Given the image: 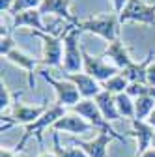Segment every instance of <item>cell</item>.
<instances>
[{
	"mask_svg": "<svg viewBox=\"0 0 155 157\" xmlns=\"http://www.w3.org/2000/svg\"><path fill=\"white\" fill-rule=\"evenodd\" d=\"M75 26L81 32H90L105 39L107 43H112L120 37V17L118 13H107V15H95L88 19H77Z\"/></svg>",
	"mask_w": 155,
	"mask_h": 157,
	"instance_id": "cell-1",
	"label": "cell"
},
{
	"mask_svg": "<svg viewBox=\"0 0 155 157\" xmlns=\"http://www.w3.org/2000/svg\"><path fill=\"white\" fill-rule=\"evenodd\" d=\"M66 112H67V110H66L64 107L56 105V103L49 105V109L45 110V114L40 118V120H36L34 124H30V125H26V127H25V133H23V136H21V140H19V144H17L15 151H23V150H25V146H26V142L32 139V136H36L37 144L43 146V131H45L47 127H51V129H52V125H54L58 120H60V118H62Z\"/></svg>",
	"mask_w": 155,
	"mask_h": 157,
	"instance_id": "cell-2",
	"label": "cell"
},
{
	"mask_svg": "<svg viewBox=\"0 0 155 157\" xmlns=\"http://www.w3.org/2000/svg\"><path fill=\"white\" fill-rule=\"evenodd\" d=\"M67 25L64 26V30H60L58 36H52L51 32H37V30H30V36L40 37L41 41V64L43 66H51V67H60L64 64V34H66Z\"/></svg>",
	"mask_w": 155,
	"mask_h": 157,
	"instance_id": "cell-3",
	"label": "cell"
},
{
	"mask_svg": "<svg viewBox=\"0 0 155 157\" xmlns=\"http://www.w3.org/2000/svg\"><path fill=\"white\" fill-rule=\"evenodd\" d=\"M81 30L75 25H67L64 34V64L62 71L66 73H81L82 71V45L79 43Z\"/></svg>",
	"mask_w": 155,
	"mask_h": 157,
	"instance_id": "cell-4",
	"label": "cell"
},
{
	"mask_svg": "<svg viewBox=\"0 0 155 157\" xmlns=\"http://www.w3.org/2000/svg\"><path fill=\"white\" fill-rule=\"evenodd\" d=\"M40 75L45 78V82L47 84H51L52 86V90H54V95H56V105H60V107H64V109H73L77 103H79L81 99H82V95H81V92L77 90V86L73 84V82H69L67 78H54L49 71H40Z\"/></svg>",
	"mask_w": 155,
	"mask_h": 157,
	"instance_id": "cell-5",
	"label": "cell"
},
{
	"mask_svg": "<svg viewBox=\"0 0 155 157\" xmlns=\"http://www.w3.org/2000/svg\"><path fill=\"white\" fill-rule=\"evenodd\" d=\"M75 114H79V116H82L84 120L88 122V124H92L97 131H108L116 140H125V136L123 135H120V133H116L112 127H110V124L103 118V114H101V110H99V107H97V103H95L93 99H81L79 103H77L73 109H71Z\"/></svg>",
	"mask_w": 155,
	"mask_h": 157,
	"instance_id": "cell-6",
	"label": "cell"
},
{
	"mask_svg": "<svg viewBox=\"0 0 155 157\" xmlns=\"http://www.w3.org/2000/svg\"><path fill=\"white\" fill-rule=\"evenodd\" d=\"M118 17H120V25L138 23L146 26H155V2L148 4L146 0H129Z\"/></svg>",
	"mask_w": 155,
	"mask_h": 157,
	"instance_id": "cell-7",
	"label": "cell"
},
{
	"mask_svg": "<svg viewBox=\"0 0 155 157\" xmlns=\"http://www.w3.org/2000/svg\"><path fill=\"white\" fill-rule=\"evenodd\" d=\"M103 58H105L103 54H99V56H92V54L82 47V64H84V66H82V71L88 73L90 77H93L99 84L120 73V69L116 67L114 64H107Z\"/></svg>",
	"mask_w": 155,
	"mask_h": 157,
	"instance_id": "cell-8",
	"label": "cell"
},
{
	"mask_svg": "<svg viewBox=\"0 0 155 157\" xmlns=\"http://www.w3.org/2000/svg\"><path fill=\"white\" fill-rule=\"evenodd\" d=\"M52 131H56V133H69V135L75 136V135H86L90 131H95V127L92 124H88L82 116H79L73 110H69L52 125Z\"/></svg>",
	"mask_w": 155,
	"mask_h": 157,
	"instance_id": "cell-9",
	"label": "cell"
},
{
	"mask_svg": "<svg viewBox=\"0 0 155 157\" xmlns=\"http://www.w3.org/2000/svg\"><path fill=\"white\" fill-rule=\"evenodd\" d=\"M112 139L114 136L108 131H97V135H95L93 139H90V140L73 139V146H79L81 150H84V153L88 157H107Z\"/></svg>",
	"mask_w": 155,
	"mask_h": 157,
	"instance_id": "cell-10",
	"label": "cell"
},
{
	"mask_svg": "<svg viewBox=\"0 0 155 157\" xmlns=\"http://www.w3.org/2000/svg\"><path fill=\"white\" fill-rule=\"evenodd\" d=\"M62 75H64V78H67L69 82H73L77 86V90H79L81 95H82V99H93V97L103 90L101 84L84 71H81V73H66V71H62Z\"/></svg>",
	"mask_w": 155,
	"mask_h": 157,
	"instance_id": "cell-11",
	"label": "cell"
},
{
	"mask_svg": "<svg viewBox=\"0 0 155 157\" xmlns=\"http://www.w3.org/2000/svg\"><path fill=\"white\" fill-rule=\"evenodd\" d=\"M153 133L155 129L144 122V120H137L133 118L131 120V131H129V136H133L137 140V157L142 155L144 151H148L151 148V140H153Z\"/></svg>",
	"mask_w": 155,
	"mask_h": 157,
	"instance_id": "cell-12",
	"label": "cell"
},
{
	"mask_svg": "<svg viewBox=\"0 0 155 157\" xmlns=\"http://www.w3.org/2000/svg\"><path fill=\"white\" fill-rule=\"evenodd\" d=\"M49 109L47 103L43 105H36V107H30V105H25V103H13L11 107V118L17 122V124H21V125H30L34 124L36 120H40V118L45 114V110Z\"/></svg>",
	"mask_w": 155,
	"mask_h": 157,
	"instance_id": "cell-13",
	"label": "cell"
},
{
	"mask_svg": "<svg viewBox=\"0 0 155 157\" xmlns=\"http://www.w3.org/2000/svg\"><path fill=\"white\" fill-rule=\"evenodd\" d=\"M6 60L11 62V64H15L17 67H21V69L26 73V77H28V86L34 88V73H36V67L41 64V60H37V58H34V56L23 52L19 47H15V49L6 56Z\"/></svg>",
	"mask_w": 155,
	"mask_h": 157,
	"instance_id": "cell-14",
	"label": "cell"
},
{
	"mask_svg": "<svg viewBox=\"0 0 155 157\" xmlns=\"http://www.w3.org/2000/svg\"><path fill=\"white\" fill-rule=\"evenodd\" d=\"M103 56H108V60L118 67L120 71H123L125 67H129L134 62L133 58H131V54H129L127 45L122 41L120 37L116 39V41H112V43H107V49L103 51Z\"/></svg>",
	"mask_w": 155,
	"mask_h": 157,
	"instance_id": "cell-15",
	"label": "cell"
},
{
	"mask_svg": "<svg viewBox=\"0 0 155 157\" xmlns=\"http://www.w3.org/2000/svg\"><path fill=\"white\" fill-rule=\"evenodd\" d=\"M73 0H41V6L40 11L41 15H56V17H62L67 25H75L77 17L69 11Z\"/></svg>",
	"mask_w": 155,
	"mask_h": 157,
	"instance_id": "cell-16",
	"label": "cell"
},
{
	"mask_svg": "<svg viewBox=\"0 0 155 157\" xmlns=\"http://www.w3.org/2000/svg\"><path fill=\"white\" fill-rule=\"evenodd\" d=\"M93 101L97 103V107H99V110H101L103 118H105L108 124L118 122L120 118H122V116H120V112H118V107H116V95H112L110 92L101 90L97 95L93 97Z\"/></svg>",
	"mask_w": 155,
	"mask_h": 157,
	"instance_id": "cell-17",
	"label": "cell"
},
{
	"mask_svg": "<svg viewBox=\"0 0 155 157\" xmlns=\"http://www.w3.org/2000/svg\"><path fill=\"white\" fill-rule=\"evenodd\" d=\"M32 28V30H37V32H49V28L43 25V19H41V11L40 10H30V11H23L19 15H13V26L11 30L15 28Z\"/></svg>",
	"mask_w": 155,
	"mask_h": 157,
	"instance_id": "cell-18",
	"label": "cell"
},
{
	"mask_svg": "<svg viewBox=\"0 0 155 157\" xmlns=\"http://www.w3.org/2000/svg\"><path fill=\"white\" fill-rule=\"evenodd\" d=\"M151 62H153V52L149 51L142 62H133L129 67H125V69L122 71V75L127 78L129 82H142V84H148V82H146V77H148V67H149Z\"/></svg>",
	"mask_w": 155,
	"mask_h": 157,
	"instance_id": "cell-19",
	"label": "cell"
},
{
	"mask_svg": "<svg viewBox=\"0 0 155 157\" xmlns=\"http://www.w3.org/2000/svg\"><path fill=\"white\" fill-rule=\"evenodd\" d=\"M155 109V95H140L134 99V118L137 120H148Z\"/></svg>",
	"mask_w": 155,
	"mask_h": 157,
	"instance_id": "cell-20",
	"label": "cell"
},
{
	"mask_svg": "<svg viewBox=\"0 0 155 157\" xmlns=\"http://www.w3.org/2000/svg\"><path fill=\"white\" fill-rule=\"evenodd\" d=\"M52 151L56 153V157H88L84 153V150H81L79 146H62L60 144V135L56 131L52 133Z\"/></svg>",
	"mask_w": 155,
	"mask_h": 157,
	"instance_id": "cell-21",
	"label": "cell"
},
{
	"mask_svg": "<svg viewBox=\"0 0 155 157\" xmlns=\"http://www.w3.org/2000/svg\"><path fill=\"white\" fill-rule=\"evenodd\" d=\"M116 107H118V112H120L122 118H125L129 122L134 118V99L127 92L116 95Z\"/></svg>",
	"mask_w": 155,
	"mask_h": 157,
	"instance_id": "cell-22",
	"label": "cell"
},
{
	"mask_svg": "<svg viewBox=\"0 0 155 157\" xmlns=\"http://www.w3.org/2000/svg\"><path fill=\"white\" fill-rule=\"evenodd\" d=\"M127 86H129V81L122 75V71H120L118 75H114L112 78H108V81L101 82V88H103V90H107V92H110L112 95L123 94V92L127 90Z\"/></svg>",
	"mask_w": 155,
	"mask_h": 157,
	"instance_id": "cell-23",
	"label": "cell"
},
{
	"mask_svg": "<svg viewBox=\"0 0 155 157\" xmlns=\"http://www.w3.org/2000/svg\"><path fill=\"white\" fill-rule=\"evenodd\" d=\"M41 0H13V6L9 10V15H19L23 11H30V10H40Z\"/></svg>",
	"mask_w": 155,
	"mask_h": 157,
	"instance_id": "cell-24",
	"label": "cell"
},
{
	"mask_svg": "<svg viewBox=\"0 0 155 157\" xmlns=\"http://www.w3.org/2000/svg\"><path fill=\"white\" fill-rule=\"evenodd\" d=\"M13 107V99H11V92L8 88V84L4 82V78H2V82H0V110H2V114L6 110H9Z\"/></svg>",
	"mask_w": 155,
	"mask_h": 157,
	"instance_id": "cell-25",
	"label": "cell"
},
{
	"mask_svg": "<svg viewBox=\"0 0 155 157\" xmlns=\"http://www.w3.org/2000/svg\"><path fill=\"white\" fill-rule=\"evenodd\" d=\"M17 45H15V39H13V36L8 32V34H4V36H0V54H2L4 58L15 49Z\"/></svg>",
	"mask_w": 155,
	"mask_h": 157,
	"instance_id": "cell-26",
	"label": "cell"
},
{
	"mask_svg": "<svg viewBox=\"0 0 155 157\" xmlns=\"http://www.w3.org/2000/svg\"><path fill=\"white\" fill-rule=\"evenodd\" d=\"M146 82L149 84V86H153L155 88V60L149 64V67H148V77H146Z\"/></svg>",
	"mask_w": 155,
	"mask_h": 157,
	"instance_id": "cell-27",
	"label": "cell"
},
{
	"mask_svg": "<svg viewBox=\"0 0 155 157\" xmlns=\"http://www.w3.org/2000/svg\"><path fill=\"white\" fill-rule=\"evenodd\" d=\"M110 2H112V8H114V13H122L123 11V8L127 6V2H129V0H110Z\"/></svg>",
	"mask_w": 155,
	"mask_h": 157,
	"instance_id": "cell-28",
	"label": "cell"
},
{
	"mask_svg": "<svg viewBox=\"0 0 155 157\" xmlns=\"http://www.w3.org/2000/svg\"><path fill=\"white\" fill-rule=\"evenodd\" d=\"M11 6H13V0H0V11H6V13H9V10H11Z\"/></svg>",
	"mask_w": 155,
	"mask_h": 157,
	"instance_id": "cell-29",
	"label": "cell"
},
{
	"mask_svg": "<svg viewBox=\"0 0 155 157\" xmlns=\"http://www.w3.org/2000/svg\"><path fill=\"white\" fill-rule=\"evenodd\" d=\"M0 157H17V151L15 150H9V148H4L0 150Z\"/></svg>",
	"mask_w": 155,
	"mask_h": 157,
	"instance_id": "cell-30",
	"label": "cell"
},
{
	"mask_svg": "<svg viewBox=\"0 0 155 157\" xmlns=\"http://www.w3.org/2000/svg\"><path fill=\"white\" fill-rule=\"evenodd\" d=\"M146 122H148V124H149V125H151V127L155 129V109H153V112L149 114V118H148V120H146Z\"/></svg>",
	"mask_w": 155,
	"mask_h": 157,
	"instance_id": "cell-31",
	"label": "cell"
},
{
	"mask_svg": "<svg viewBox=\"0 0 155 157\" xmlns=\"http://www.w3.org/2000/svg\"><path fill=\"white\" fill-rule=\"evenodd\" d=\"M138 157H155V148H149L148 151H144V153L138 155Z\"/></svg>",
	"mask_w": 155,
	"mask_h": 157,
	"instance_id": "cell-32",
	"label": "cell"
},
{
	"mask_svg": "<svg viewBox=\"0 0 155 157\" xmlns=\"http://www.w3.org/2000/svg\"><path fill=\"white\" fill-rule=\"evenodd\" d=\"M40 157H56V153L54 151H41Z\"/></svg>",
	"mask_w": 155,
	"mask_h": 157,
	"instance_id": "cell-33",
	"label": "cell"
},
{
	"mask_svg": "<svg viewBox=\"0 0 155 157\" xmlns=\"http://www.w3.org/2000/svg\"><path fill=\"white\" fill-rule=\"evenodd\" d=\"M151 148H155V133H153V140H151Z\"/></svg>",
	"mask_w": 155,
	"mask_h": 157,
	"instance_id": "cell-34",
	"label": "cell"
}]
</instances>
